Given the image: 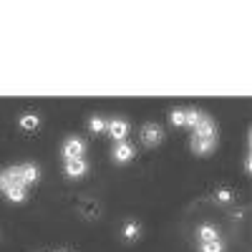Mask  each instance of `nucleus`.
I'll list each match as a JSON object with an SVG mask.
<instances>
[{"instance_id": "423d86ee", "label": "nucleus", "mask_w": 252, "mask_h": 252, "mask_svg": "<svg viewBox=\"0 0 252 252\" xmlns=\"http://www.w3.org/2000/svg\"><path fill=\"white\" fill-rule=\"evenodd\" d=\"M106 131H109L116 141H124V139H126V134H129V124H126L124 119H114V121H109V124H106Z\"/></svg>"}, {"instance_id": "0eeeda50", "label": "nucleus", "mask_w": 252, "mask_h": 252, "mask_svg": "<svg viewBox=\"0 0 252 252\" xmlns=\"http://www.w3.org/2000/svg\"><path fill=\"white\" fill-rule=\"evenodd\" d=\"M63 157L68 159H81L83 157V141L81 139H68L66 144H63Z\"/></svg>"}, {"instance_id": "20e7f679", "label": "nucleus", "mask_w": 252, "mask_h": 252, "mask_svg": "<svg viewBox=\"0 0 252 252\" xmlns=\"http://www.w3.org/2000/svg\"><path fill=\"white\" fill-rule=\"evenodd\" d=\"M8 187H26L23 184V166H10L3 174V189H8Z\"/></svg>"}, {"instance_id": "6ab92c4d", "label": "nucleus", "mask_w": 252, "mask_h": 252, "mask_svg": "<svg viewBox=\"0 0 252 252\" xmlns=\"http://www.w3.org/2000/svg\"><path fill=\"white\" fill-rule=\"evenodd\" d=\"M184 119H187V116H184V111H179V109L172 111V116H169V121H172L174 126H184Z\"/></svg>"}, {"instance_id": "f257e3e1", "label": "nucleus", "mask_w": 252, "mask_h": 252, "mask_svg": "<svg viewBox=\"0 0 252 252\" xmlns=\"http://www.w3.org/2000/svg\"><path fill=\"white\" fill-rule=\"evenodd\" d=\"M141 139H144L146 146H157V144L164 141V129L159 124H144L141 126Z\"/></svg>"}, {"instance_id": "ddd939ff", "label": "nucleus", "mask_w": 252, "mask_h": 252, "mask_svg": "<svg viewBox=\"0 0 252 252\" xmlns=\"http://www.w3.org/2000/svg\"><path fill=\"white\" fill-rule=\"evenodd\" d=\"M81 215L89 217V220H94V217L98 215V204H96V202H81Z\"/></svg>"}, {"instance_id": "9d476101", "label": "nucleus", "mask_w": 252, "mask_h": 252, "mask_svg": "<svg viewBox=\"0 0 252 252\" xmlns=\"http://www.w3.org/2000/svg\"><path fill=\"white\" fill-rule=\"evenodd\" d=\"M38 126H40V116H35V114H23L20 116V129L33 131V129H38Z\"/></svg>"}, {"instance_id": "aec40b11", "label": "nucleus", "mask_w": 252, "mask_h": 252, "mask_svg": "<svg viewBox=\"0 0 252 252\" xmlns=\"http://www.w3.org/2000/svg\"><path fill=\"white\" fill-rule=\"evenodd\" d=\"M0 187H3V174H0Z\"/></svg>"}, {"instance_id": "6e6552de", "label": "nucleus", "mask_w": 252, "mask_h": 252, "mask_svg": "<svg viewBox=\"0 0 252 252\" xmlns=\"http://www.w3.org/2000/svg\"><path fill=\"white\" fill-rule=\"evenodd\" d=\"M89 172V164L86 161H83V159H68L66 161V177H83V174H86Z\"/></svg>"}, {"instance_id": "dca6fc26", "label": "nucleus", "mask_w": 252, "mask_h": 252, "mask_svg": "<svg viewBox=\"0 0 252 252\" xmlns=\"http://www.w3.org/2000/svg\"><path fill=\"white\" fill-rule=\"evenodd\" d=\"M222 250H224V245L220 242V237L209 240V242H202V252H222Z\"/></svg>"}, {"instance_id": "f03ea898", "label": "nucleus", "mask_w": 252, "mask_h": 252, "mask_svg": "<svg viewBox=\"0 0 252 252\" xmlns=\"http://www.w3.org/2000/svg\"><path fill=\"white\" fill-rule=\"evenodd\" d=\"M192 134L194 136H207V139H217V126H215V121L209 116H202V121L192 129Z\"/></svg>"}, {"instance_id": "39448f33", "label": "nucleus", "mask_w": 252, "mask_h": 252, "mask_svg": "<svg viewBox=\"0 0 252 252\" xmlns=\"http://www.w3.org/2000/svg\"><path fill=\"white\" fill-rule=\"evenodd\" d=\"M217 146V139H207V136H194L192 134V152L194 154H209Z\"/></svg>"}, {"instance_id": "f3484780", "label": "nucleus", "mask_w": 252, "mask_h": 252, "mask_svg": "<svg viewBox=\"0 0 252 252\" xmlns=\"http://www.w3.org/2000/svg\"><path fill=\"white\" fill-rule=\"evenodd\" d=\"M124 237H126V240H136V237H139V224H136V222H126Z\"/></svg>"}, {"instance_id": "a211bd4d", "label": "nucleus", "mask_w": 252, "mask_h": 252, "mask_svg": "<svg viewBox=\"0 0 252 252\" xmlns=\"http://www.w3.org/2000/svg\"><path fill=\"white\" fill-rule=\"evenodd\" d=\"M89 129H91L94 134H101V131H106V121L98 119V116H94V119L89 121Z\"/></svg>"}, {"instance_id": "1a4fd4ad", "label": "nucleus", "mask_w": 252, "mask_h": 252, "mask_svg": "<svg viewBox=\"0 0 252 252\" xmlns=\"http://www.w3.org/2000/svg\"><path fill=\"white\" fill-rule=\"evenodd\" d=\"M40 179V169L35 164H23V184H35Z\"/></svg>"}, {"instance_id": "f8f14e48", "label": "nucleus", "mask_w": 252, "mask_h": 252, "mask_svg": "<svg viewBox=\"0 0 252 252\" xmlns=\"http://www.w3.org/2000/svg\"><path fill=\"white\" fill-rule=\"evenodd\" d=\"M197 237H199L202 242L217 240V227H215V224H202V227H199V232H197Z\"/></svg>"}, {"instance_id": "9b49d317", "label": "nucleus", "mask_w": 252, "mask_h": 252, "mask_svg": "<svg viewBox=\"0 0 252 252\" xmlns=\"http://www.w3.org/2000/svg\"><path fill=\"white\" fill-rule=\"evenodd\" d=\"M5 197H8L10 202H15V204L26 202V187H8V189H5Z\"/></svg>"}, {"instance_id": "2eb2a0df", "label": "nucleus", "mask_w": 252, "mask_h": 252, "mask_svg": "<svg viewBox=\"0 0 252 252\" xmlns=\"http://www.w3.org/2000/svg\"><path fill=\"white\" fill-rule=\"evenodd\" d=\"M184 116H187V119H184V126L194 129V126L202 121V116H204V114H199V111H184Z\"/></svg>"}, {"instance_id": "4468645a", "label": "nucleus", "mask_w": 252, "mask_h": 252, "mask_svg": "<svg viewBox=\"0 0 252 252\" xmlns=\"http://www.w3.org/2000/svg\"><path fill=\"white\" fill-rule=\"evenodd\" d=\"M232 189H227V187H222V189H217V192H215V199L220 202V204H229V202H232Z\"/></svg>"}, {"instance_id": "7ed1b4c3", "label": "nucleus", "mask_w": 252, "mask_h": 252, "mask_svg": "<svg viewBox=\"0 0 252 252\" xmlns=\"http://www.w3.org/2000/svg\"><path fill=\"white\" fill-rule=\"evenodd\" d=\"M134 159V146L129 141H119L114 146V161L116 164H126V161H131Z\"/></svg>"}]
</instances>
